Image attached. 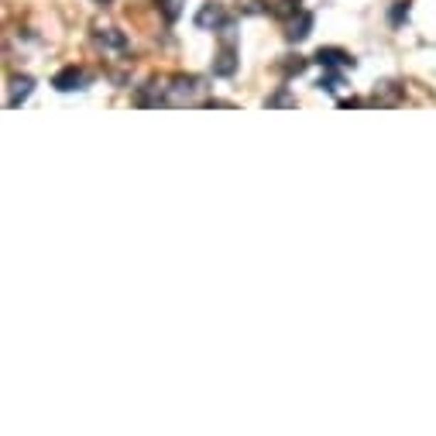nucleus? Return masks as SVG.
Wrapping results in <instances>:
<instances>
[{"mask_svg":"<svg viewBox=\"0 0 436 436\" xmlns=\"http://www.w3.org/2000/svg\"><path fill=\"white\" fill-rule=\"evenodd\" d=\"M317 62L323 65V69H337V65H354V55L344 52V48H319Z\"/></svg>","mask_w":436,"mask_h":436,"instance_id":"nucleus-1","label":"nucleus"},{"mask_svg":"<svg viewBox=\"0 0 436 436\" xmlns=\"http://www.w3.org/2000/svg\"><path fill=\"white\" fill-rule=\"evenodd\" d=\"M83 83H86V76H83V69H76V65H69V69H62L59 76L52 80V86H55V90H62V93H69V90H83Z\"/></svg>","mask_w":436,"mask_h":436,"instance_id":"nucleus-2","label":"nucleus"},{"mask_svg":"<svg viewBox=\"0 0 436 436\" xmlns=\"http://www.w3.org/2000/svg\"><path fill=\"white\" fill-rule=\"evenodd\" d=\"M234 69H238V55H234V45H227L220 48L217 62H213V76H234Z\"/></svg>","mask_w":436,"mask_h":436,"instance_id":"nucleus-3","label":"nucleus"},{"mask_svg":"<svg viewBox=\"0 0 436 436\" xmlns=\"http://www.w3.org/2000/svg\"><path fill=\"white\" fill-rule=\"evenodd\" d=\"M309 28H313V14L309 11H299L296 18H292V24H289V41H302L309 35Z\"/></svg>","mask_w":436,"mask_h":436,"instance_id":"nucleus-4","label":"nucleus"},{"mask_svg":"<svg viewBox=\"0 0 436 436\" xmlns=\"http://www.w3.org/2000/svg\"><path fill=\"white\" fill-rule=\"evenodd\" d=\"M196 90H203V86H199V80H176L172 93H169V100H172V103H189Z\"/></svg>","mask_w":436,"mask_h":436,"instance_id":"nucleus-5","label":"nucleus"},{"mask_svg":"<svg viewBox=\"0 0 436 436\" xmlns=\"http://www.w3.org/2000/svg\"><path fill=\"white\" fill-rule=\"evenodd\" d=\"M220 21H223V7H220V4H206V7L196 14V28L206 31V28H217Z\"/></svg>","mask_w":436,"mask_h":436,"instance_id":"nucleus-6","label":"nucleus"},{"mask_svg":"<svg viewBox=\"0 0 436 436\" xmlns=\"http://www.w3.org/2000/svg\"><path fill=\"white\" fill-rule=\"evenodd\" d=\"M31 86H35V83H31V76H18V80H14V93H11V100H7V103H11V107H18L21 100L31 93Z\"/></svg>","mask_w":436,"mask_h":436,"instance_id":"nucleus-7","label":"nucleus"},{"mask_svg":"<svg viewBox=\"0 0 436 436\" xmlns=\"http://www.w3.org/2000/svg\"><path fill=\"white\" fill-rule=\"evenodd\" d=\"M97 41L103 45V48H124L127 41H124V35H117L114 28H107V31H100L97 35Z\"/></svg>","mask_w":436,"mask_h":436,"instance_id":"nucleus-8","label":"nucleus"},{"mask_svg":"<svg viewBox=\"0 0 436 436\" xmlns=\"http://www.w3.org/2000/svg\"><path fill=\"white\" fill-rule=\"evenodd\" d=\"M159 11L169 21H176L179 14H182V0H159Z\"/></svg>","mask_w":436,"mask_h":436,"instance_id":"nucleus-9","label":"nucleus"},{"mask_svg":"<svg viewBox=\"0 0 436 436\" xmlns=\"http://www.w3.org/2000/svg\"><path fill=\"white\" fill-rule=\"evenodd\" d=\"M402 18H409V0H398L395 7H392V21H402Z\"/></svg>","mask_w":436,"mask_h":436,"instance_id":"nucleus-10","label":"nucleus"},{"mask_svg":"<svg viewBox=\"0 0 436 436\" xmlns=\"http://www.w3.org/2000/svg\"><path fill=\"white\" fill-rule=\"evenodd\" d=\"M319 90H330V93L340 90V76H323V80H319Z\"/></svg>","mask_w":436,"mask_h":436,"instance_id":"nucleus-11","label":"nucleus"},{"mask_svg":"<svg viewBox=\"0 0 436 436\" xmlns=\"http://www.w3.org/2000/svg\"><path fill=\"white\" fill-rule=\"evenodd\" d=\"M100 4H103V0H100Z\"/></svg>","mask_w":436,"mask_h":436,"instance_id":"nucleus-12","label":"nucleus"}]
</instances>
